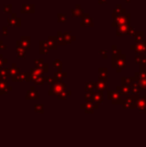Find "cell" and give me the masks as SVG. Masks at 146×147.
I'll return each instance as SVG.
<instances>
[{"label":"cell","mask_w":146,"mask_h":147,"mask_svg":"<svg viewBox=\"0 0 146 147\" xmlns=\"http://www.w3.org/2000/svg\"><path fill=\"white\" fill-rule=\"evenodd\" d=\"M139 105H140L141 109H142V107H146V99H144V101L141 100L140 102H139Z\"/></svg>","instance_id":"6da1fadb"}]
</instances>
